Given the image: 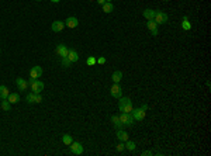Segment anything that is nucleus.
Here are the masks:
<instances>
[{"label":"nucleus","mask_w":211,"mask_h":156,"mask_svg":"<svg viewBox=\"0 0 211 156\" xmlns=\"http://www.w3.org/2000/svg\"><path fill=\"white\" fill-rule=\"evenodd\" d=\"M131 114H132V117H134V120L144 121V118H145V115H146V111L142 108H135L131 111Z\"/></svg>","instance_id":"obj_7"},{"label":"nucleus","mask_w":211,"mask_h":156,"mask_svg":"<svg viewBox=\"0 0 211 156\" xmlns=\"http://www.w3.org/2000/svg\"><path fill=\"white\" fill-rule=\"evenodd\" d=\"M10 107H11V104H10V101H9L7 99L2 101V108H3L4 111H9V110H10Z\"/></svg>","instance_id":"obj_26"},{"label":"nucleus","mask_w":211,"mask_h":156,"mask_svg":"<svg viewBox=\"0 0 211 156\" xmlns=\"http://www.w3.org/2000/svg\"><path fill=\"white\" fill-rule=\"evenodd\" d=\"M16 84H17V87H18V90H26L27 86H28V83H27L24 79H21V77L16 79Z\"/></svg>","instance_id":"obj_20"},{"label":"nucleus","mask_w":211,"mask_h":156,"mask_svg":"<svg viewBox=\"0 0 211 156\" xmlns=\"http://www.w3.org/2000/svg\"><path fill=\"white\" fill-rule=\"evenodd\" d=\"M110 93H111V96L114 97V99H120V97L122 96V90L121 87H120L118 83H114L111 86V89H110Z\"/></svg>","instance_id":"obj_8"},{"label":"nucleus","mask_w":211,"mask_h":156,"mask_svg":"<svg viewBox=\"0 0 211 156\" xmlns=\"http://www.w3.org/2000/svg\"><path fill=\"white\" fill-rule=\"evenodd\" d=\"M28 84L31 86V90H33L34 93H41L44 90V83L41 80H37V79H33V77H31Z\"/></svg>","instance_id":"obj_3"},{"label":"nucleus","mask_w":211,"mask_h":156,"mask_svg":"<svg viewBox=\"0 0 211 156\" xmlns=\"http://www.w3.org/2000/svg\"><path fill=\"white\" fill-rule=\"evenodd\" d=\"M111 123H113V125L116 127V130H122V128H124V125L121 124L118 115H113L111 117Z\"/></svg>","instance_id":"obj_16"},{"label":"nucleus","mask_w":211,"mask_h":156,"mask_svg":"<svg viewBox=\"0 0 211 156\" xmlns=\"http://www.w3.org/2000/svg\"><path fill=\"white\" fill-rule=\"evenodd\" d=\"M68 59H69L72 63L78 62V60H79V53H78V51L76 49H69L68 51Z\"/></svg>","instance_id":"obj_13"},{"label":"nucleus","mask_w":211,"mask_h":156,"mask_svg":"<svg viewBox=\"0 0 211 156\" xmlns=\"http://www.w3.org/2000/svg\"><path fill=\"white\" fill-rule=\"evenodd\" d=\"M97 3H99V4H100V6H103V4H104V3H106V0H97Z\"/></svg>","instance_id":"obj_32"},{"label":"nucleus","mask_w":211,"mask_h":156,"mask_svg":"<svg viewBox=\"0 0 211 156\" xmlns=\"http://www.w3.org/2000/svg\"><path fill=\"white\" fill-rule=\"evenodd\" d=\"M117 138H118L121 142H127V141L129 139L128 134H127L125 131H122V130H117Z\"/></svg>","instance_id":"obj_15"},{"label":"nucleus","mask_w":211,"mask_h":156,"mask_svg":"<svg viewBox=\"0 0 211 156\" xmlns=\"http://www.w3.org/2000/svg\"><path fill=\"white\" fill-rule=\"evenodd\" d=\"M106 2H113V0H106Z\"/></svg>","instance_id":"obj_35"},{"label":"nucleus","mask_w":211,"mask_h":156,"mask_svg":"<svg viewBox=\"0 0 211 156\" xmlns=\"http://www.w3.org/2000/svg\"><path fill=\"white\" fill-rule=\"evenodd\" d=\"M113 82L114 83H120L122 80V72L121 70H116V72H113V76H111Z\"/></svg>","instance_id":"obj_18"},{"label":"nucleus","mask_w":211,"mask_h":156,"mask_svg":"<svg viewBox=\"0 0 211 156\" xmlns=\"http://www.w3.org/2000/svg\"><path fill=\"white\" fill-rule=\"evenodd\" d=\"M181 27H183V30H185V31H190L191 30V24H190V21H189V17L187 16L183 17V23H181Z\"/></svg>","instance_id":"obj_22"},{"label":"nucleus","mask_w":211,"mask_h":156,"mask_svg":"<svg viewBox=\"0 0 211 156\" xmlns=\"http://www.w3.org/2000/svg\"><path fill=\"white\" fill-rule=\"evenodd\" d=\"M69 148L72 155H82L83 153V145L80 142H72L69 145Z\"/></svg>","instance_id":"obj_6"},{"label":"nucleus","mask_w":211,"mask_h":156,"mask_svg":"<svg viewBox=\"0 0 211 156\" xmlns=\"http://www.w3.org/2000/svg\"><path fill=\"white\" fill-rule=\"evenodd\" d=\"M146 27H148V30L151 31L153 37L158 35V24H156L153 20H148V23H146Z\"/></svg>","instance_id":"obj_12"},{"label":"nucleus","mask_w":211,"mask_h":156,"mask_svg":"<svg viewBox=\"0 0 211 156\" xmlns=\"http://www.w3.org/2000/svg\"><path fill=\"white\" fill-rule=\"evenodd\" d=\"M7 100L10 101V104H17L18 101H20V94L18 93H10L9 94V97H7Z\"/></svg>","instance_id":"obj_17"},{"label":"nucleus","mask_w":211,"mask_h":156,"mask_svg":"<svg viewBox=\"0 0 211 156\" xmlns=\"http://www.w3.org/2000/svg\"><path fill=\"white\" fill-rule=\"evenodd\" d=\"M125 143V148L128 150H135V148H137V145H135V142H132V141H127V142H124Z\"/></svg>","instance_id":"obj_25"},{"label":"nucleus","mask_w":211,"mask_h":156,"mask_svg":"<svg viewBox=\"0 0 211 156\" xmlns=\"http://www.w3.org/2000/svg\"><path fill=\"white\" fill-rule=\"evenodd\" d=\"M142 155H144V156H151V155H153V153H152L151 150H144V152H142Z\"/></svg>","instance_id":"obj_31"},{"label":"nucleus","mask_w":211,"mask_h":156,"mask_svg":"<svg viewBox=\"0 0 211 156\" xmlns=\"http://www.w3.org/2000/svg\"><path fill=\"white\" fill-rule=\"evenodd\" d=\"M9 94H10L9 89H7L6 86H3V84H0V99H2V100H6L7 97H9Z\"/></svg>","instance_id":"obj_19"},{"label":"nucleus","mask_w":211,"mask_h":156,"mask_svg":"<svg viewBox=\"0 0 211 156\" xmlns=\"http://www.w3.org/2000/svg\"><path fill=\"white\" fill-rule=\"evenodd\" d=\"M62 142L65 143L66 146H69L70 143L73 142V138H72V135H68V134H66V135H63V136H62Z\"/></svg>","instance_id":"obj_24"},{"label":"nucleus","mask_w":211,"mask_h":156,"mask_svg":"<svg viewBox=\"0 0 211 156\" xmlns=\"http://www.w3.org/2000/svg\"><path fill=\"white\" fill-rule=\"evenodd\" d=\"M26 100H27V103H41L42 101V97H41V93H34V92H31V93H28L26 96Z\"/></svg>","instance_id":"obj_5"},{"label":"nucleus","mask_w":211,"mask_h":156,"mask_svg":"<svg viewBox=\"0 0 211 156\" xmlns=\"http://www.w3.org/2000/svg\"><path fill=\"white\" fill-rule=\"evenodd\" d=\"M0 52H2V49H0Z\"/></svg>","instance_id":"obj_37"},{"label":"nucleus","mask_w":211,"mask_h":156,"mask_svg":"<svg viewBox=\"0 0 211 156\" xmlns=\"http://www.w3.org/2000/svg\"><path fill=\"white\" fill-rule=\"evenodd\" d=\"M169 20L168 14L165 13V11H155V17H153V21H155L156 24H166Z\"/></svg>","instance_id":"obj_4"},{"label":"nucleus","mask_w":211,"mask_h":156,"mask_svg":"<svg viewBox=\"0 0 211 156\" xmlns=\"http://www.w3.org/2000/svg\"><path fill=\"white\" fill-rule=\"evenodd\" d=\"M68 48H66V45H63V44H59L58 47H56V53L59 55L61 58H63V57H68Z\"/></svg>","instance_id":"obj_14"},{"label":"nucleus","mask_w":211,"mask_h":156,"mask_svg":"<svg viewBox=\"0 0 211 156\" xmlns=\"http://www.w3.org/2000/svg\"><path fill=\"white\" fill-rule=\"evenodd\" d=\"M141 108H142V110H145V111H146V110H148V106H146V104H144V106H142Z\"/></svg>","instance_id":"obj_33"},{"label":"nucleus","mask_w":211,"mask_h":156,"mask_svg":"<svg viewBox=\"0 0 211 156\" xmlns=\"http://www.w3.org/2000/svg\"><path fill=\"white\" fill-rule=\"evenodd\" d=\"M65 25L68 28H76V27L79 25V20L76 17H68L65 20Z\"/></svg>","instance_id":"obj_11"},{"label":"nucleus","mask_w":211,"mask_h":156,"mask_svg":"<svg viewBox=\"0 0 211 156\" xmlns=\"http://www.w3.org/2000/svg\"><path fill=\"white\" fill-rule=\"evenodd\" d=\"M124 149H125V145H124V142H121V143H118V145H117V150H118V152H122Z\"/></svg>","instance_id":"obj_29"},{"label":"nucleus","mask_w":211,"mask_h":156,"mask_svg":"<svg viewBox=\"0 0 211 156\" xmlns=\"http://www.w3.org/2000/svg\"><path fill=\"white\" fill-rule=\"evenodd\" d=\"M42 73H44V70L41 66H34V68H31V70H30V77L38 79V77L42 76Z\"/></svg>","instance_id":"obj_9"},{"label":"nucleus","mask_w":211,"mask_h":156,"mask_svg":"<svg viewBox=\"0 0 211 156\" xmlns=\"http://www.w3.org/2000/svg\"><path fill=\"white\" fill-rule=\"evenodd\" d=\"M86 63H87L89 66H93V65H96V58L94 57H89V58H87V60H86Z\"/></svg>","instance_id":"obj_28"},{"label":"nucleus","mask_w":211,"mask_h":156,"mask_svg":"<svg viewBox=\"0 0 211 156\" xmlns=\"http://www.w3.org/2000/svg\"><path fill=\"white\" fill-rule=\"evenodd\" d=\"M51 28H52L54 33H61V31L65 28V21H61V20H55L52 23V25H51Z\"/></svg>","instance_id":"obj_10"},{"label":"nucleus","mask_w":211,"mask_h":156,"mask_svg":"<svg viewBox=\"0 0 211 156\" xmlns=\"http://www.w3.org/2000/svg\"><path fill=\"white\" fill-rule=\"evenodd\" d=\"M144 17H145L146 20H153V17H155V10H152V9H146L144 10Z\"/></svg>","instance_id":"obj_21"},{"label":"nucleus","mask_w":211,"mask_h":156,"mask_svg":"<svg viewBox=\"0 0 211 156\" xmlns=\"http://www.w3.org/2000/svg\"><path fill=\"white\" fill-rule=\"evenodd\" d=\"M118 108L121 113H131L134 107H132V101L129 97H120V103H118Z\"/></svg>","instance_id":"obj_1"},{"label":"nucleus","mask_w":211,"mask_h":156,"mask_svg":"<svg viewBox=\"0 0 211 156\" xmlns=\"http://www.w3.org/2000/svg\"><path fill=\"white\" fill-rule=\"evenodd\" d=\"M120 121H121V124L124 127H132L134 125V117H132L131 113H121L120 114Z\"/></svg>","instance_id":"obj_2"},{"label":"nucleus","mask_w":211,"mask_h":156,"mask_svg":"<svg viewBox=\"0 0 211 156\" xmlns=\"http://www.w3.org/2000/svg\"><path fill=\"white\" fill-rule=\"evenodd\" d=\"M96 63H99V65H104L106 63V58H99V59H96Z\"/></svg>","instance_id":"obj_30"},{"label":"nucleus","mask_w":211,"mask_h":156,"mask_svg":"<svg viewBox=\"0 0 211 156\" xmlns=\"http://www.w3.org/2000/svg\"><path fill=\"white\" fill-rule=\"evenodd\" d=\"M37 2H41V0H37Z\"/></svg>","instance_id":"obj_36"},{"label":"nucleus","mask_w":211,"mask_h":156,"mask_svg":"<svg viewBox=\"0 0 211 156\" xmlns=\"http://www.w3.org/2000/svg\"><path fill=\"white\" fill-rule=\"evenodd\" d=\"M113 10H114V6H113L111 2H106V3L103 4V11H104V13H111Z\"/></svg>","instance_id":"obj_23"},{"label":"nucleus","mask_w":211,"mask_h":156,"mask_svg":"<svg viewBox=\"0 0 211 156\" xmlns=\"http://www.w3.org/2000/svg\"><path fill=\"white\" fill-rule=\"evenodd\" d=\"M62 65H63L65 68H69L70 65H72V62H70V60L68 59V57H63V58H62Z\"/></svg>","instance_id":"obj_27"},{"label":"nucleus","mask_w":211,"mask_h":156,"mask_svg":"<svg viewBox=\"0 0 211 156\" xmlns=\"http://www.w3.org/2000/svg\"><path fill=\"white\" fill-rule=\"evenodd\" d=\"M51 2H52V3H59L61 0H51Z\"/></svg>","instance_id":"obj_34"}]
</instances>
